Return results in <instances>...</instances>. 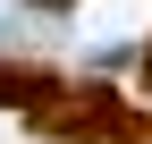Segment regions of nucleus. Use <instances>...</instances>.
Masks as SVG:
<instances>
[{
    "label": "nucleus",
    "mask_w": 152,
    "mask_h": 144,
    "mask_svg": "<svg viewBox=\"0 0 152 144\" xmlns=\"http://www.w3.org/2000/svg\"><path fill=\"white\" fill-rule=\"evenodd\" d=\"M26 127L51 144H152V110H135L110 85H59L51 102L26 110Z\"/></svg>",
    "instance_id": "f257e3e1"
},
{
    "label": "nucleus",
    "mask_w": 152,
    "mask_h": 144,
    "mask_svg": "<svg viewBox=\"0 0 152 144\" xmlns=\"http://www.w3.org/2000/svg\"><path fill=\"white\" fill-rule=\"evenodd\" d=\"M59 93V76H51V68H34V60H0V102H51Z\"/></svg>",
    "instance_id": "f03ea898"
},
{
    "label": "nucleus",
    "mask_w": 152,
    "mask_h": 144,
    "mask_svg": "<svg viewBox=\"0 0 152 144\" xmlns=\"http://www.w3.org/2000/svg\"><path fill=\"white\" fill-rule=\"evenodd\" d=\"M144 93H152V51H144Z\"/></svg>",
    "instance_id": "7ed1b4c3"
},
{
    "label": "nucleus",
    "mask_w": 152,
    "mask_h": 144,
    "mask_svg": "<svg viewBox=\"0 0 152 144\" xmlns=\"http://www.w3.org/2000/svg\"><path fill=\"white\" fill-rule=\"evenodd\" d=\"M51 9H59V0H51Z\"/></svg>",
    "instance_id": "20e7f679"
}]
</instances>
